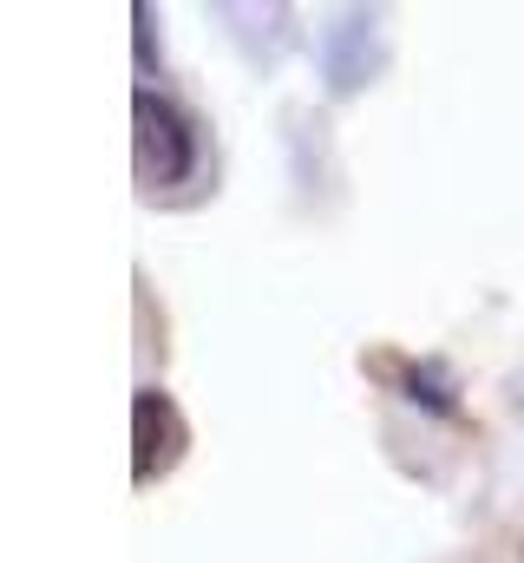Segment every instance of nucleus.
Instances as JSON below:
<instances>
[{"label": "nucleus", "mask_w": 524, "mask_h": 563, "mask_svg": "<svg viewBox=\"0 0 524 563\" xmlns=\"http://www.w3.org/2000/svg\"><path fill=\"white\" fill-rule=\"evenodd\" d=\"M184 445H190V426L177 413V400L164 387H138V400H131V478L138 485L164 478L184 459Z\"/></svg>", "instance_id": "obj_2"}, {"label": "nucleus", "mask_w": 524, "mask_h": 563, "mask_svg": "<svg viewBox=\"0 0 524 563\" xmlns=\"http://www.w3.org/2000/svg\"><path fill=\"white\" fill-rule=\"evenodd\" d=\"M131 164H138L144 190H177L197 170V125L171 99L138 92L131 99Z\"/></svg>", "instance_id": "obj_1"}]
</instances>
